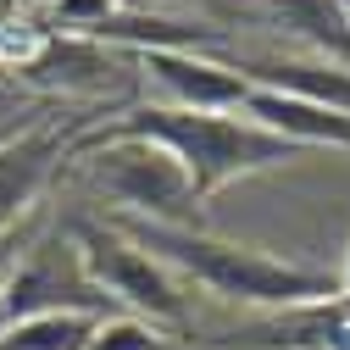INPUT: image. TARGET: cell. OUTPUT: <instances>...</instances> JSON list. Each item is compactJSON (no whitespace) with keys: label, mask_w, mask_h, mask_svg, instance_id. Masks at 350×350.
<instances>
[{"label":"cell","mask_w":350,"mask_h":350,"mask_svg":"<svg viewBox=\"0 0 350 350\" xmlns=\"http://www.w3.org/2000/svg\"><path fill=\"white\" fill-rule=\"evenodd\" d=\"M128 245H139L145 256H156L172 278H195L211 295L239 300V306H273V312H289V306H312V300H334L339 278L312 273V267H295V261L278 256H261L228 239H211L200 228H178V223H150V217L134 211H117L111 223Z\"/></svg>","instance_id":"1"},{"label":"cell","mask_w":350,"mask_h":350,"mask_svg":"<svg viewBox=\"0 0 350 350\" xmlns=\"http://www.w3.org/2000/svg\"><path fill=\"white\" fill-rule=\"evenodd\" d=\"M0 139H12V134H0Z\"/></svg>","instance_id":"15"},{"label":"cell","mask_w":350,"mask_h":350,"mask_svg":"<svg viewBox=\"0 0 350 350\" xmlns=\"http://www.w3.org/2000/svg\"><path fill=\"white\" fill-rule=\"evenodd\" d=\"M256 128L289 139V145H334V150H350V117L317 106V100H300V95H284V90H261L250 83L245 90V106H239Z\"/></svg>","instance_id":"7"},{"label":"cell","mask_w":350,"mask_h":350,"mask_svg":"<svg viewBox=\"0 0 350 350\" xmlns=\"http://www.w3.org/2000/svg\"><path fill=\"white\" fill-rule=\"evenodd\" d=\"M90 350H178V345L161 339V334H156L150 323H139V317H106V323H95Z\"/></svg>","instance_id":"13"},{"label":"cell","mask_w":350,"mask_h":350,"mask_svg":"<svg viewBox=\"0 0 350 350\" xmlns=\"http://www.w3.org/2000/svg\"><path fill=\"white\" fill-rule=\"evenodd\" d=\"M95 139H150L161 150L178 156V167L189 172L195 200L217 195L223 184L245 178V172H267L284 161H300V145L256 128L239 111H184V106H139L117 117L111 128H100Z\"/></svg>","instance_id":"2"},{"label":"cell","mask_w":350,"mask_h":350,"mask_svg":"<svg viewBox=\"0 0 350 350\" xmlns=\"http://www.w3.org/2000/svg\"><path fill=\"white\" fill-rule=\"evenodd\" d=\"M51 312H78V317H100V323L117 312L111 295L83 273L78 245H67V239L39 245L0 289V328L23 323V317H51Z\"/></svg>","instance_id":"5"},{"label":"cell","mask_w":350,"mask_h":350,"mask_svg":"<svg viewBox=\"0 0 350 350\" xmlns=\"http://www.w3.org/2000/svg\"><path fill=\"white\" fill-rule=\"evenodd\" d=\"M83 178L100 195H111L122 211L150 217V223H178L189 228L195 217V184L178 167V156L150 145V139H95L83 156Z\"/></svg>","instance_id":"3"},{"label":"cell","mask_w":350,"mask_h":350,"mask_svg":"<svg viewBox=\"0 0 350 350\" xmlns=\"http://www.w3.org/2000/svg\"><path fill=\"white\" fill-rule=\"evenodd\" d=\"M62 150H67V128L62 122H33V128H23V134L0 139V228L45 189V178L62 161Z\"/></svg>","instance_id":"8"},{"label":"cell","mask_w":350,"mask_h":350,"mask_svg":"<svg viewBox=\"0 0 350 350\" xmlns=\"http://www.w3.org/2000/svg\"><path fill=\"white\" fill-rule=\"evenodd\" d=\"M339 6H345V17H350V0H339Z\"/></svg>","instance_id":"14"},{"label":"cell","mask_w":350,"mask_h":350,"mask_svg":"<svg viewBox=\"0 0 350 350\" xmlns=\"http://www.w3.org/2000/svg\"><path fill=\"white\" fill-rule=\"evenodd\" d=\"M100 317L78 312H51V317H23L0 328V350H90Z\"/></svg>","instance_id":"12"},{"label":"cell","mask_w":350,"mask_h":350,"mask_svg":"<svg viewBox=\"0 0 350 350\" xmlns=\"http://www.w3.org/2000/svg\"><path fill=\"white\" fill-rule=\"evenodd\" d=\"M78 261L90 273L111 306H134V312L156 317V323H184L189 306H184V289L156 256H145L139 245H128L117 228H100V223H78Z\"/></svg>","instance_id":"4"},{"label":"cell","mask_w":350,"mask_h":350,"mask_svg":"<svg viewBox=\"0 0 350 350\" xmlns=\"http://www.w3.org/2000/svg\"><path fill=\"white\" fill-rule=\"evenodd\" d=\"M245 83H261V90H284L300 100H317L339 117H350V67H317V62H239L234 67Z\"/></svg>","instance_id":"9"},{"label":"cell","mask_w":350,"mask_h":350,"mask_svg":"<svg viewBox=\"0 0 350 350\" xmlns=\"http://www.w3.org/2000/svg\"><path fill=\"white\" fill-rule=\"evenodd\" d=\"M267 6L306 39V45H317L328 62L350 67V17L339 0H267Z\"/></svg>","instance_id":"10"},{"label":"cell","mask_w":350,"mask_h":350,"mask_svg":"<svg viewBox=\"0 0 350 350\" xmlns=\"http://www.w3.org/2000/svg\"><path fill=\"white\" fill-rule=\"evenodd\" d=\"M139 67L172 95L167 106H184V111H239L250 90L234 67L189 56V51H139Z\"/></svg>","instance_id":"6"},{"label":"cell","mask_w":350,"mask_h":350,"mask_svg":"<svg viewBox=\"0 0 350 350\" xmlns=\"http://www.w3.org/2000/svg\"><path fill=\"white\" fill-rule=\"evenodd\" d=\"M106 72H111V62L100 56V45H90V39H51V45L39 56H28V67H23V78L62 83V90H90Z\"/></svg>","instance_id":"11"}]
</instances>
